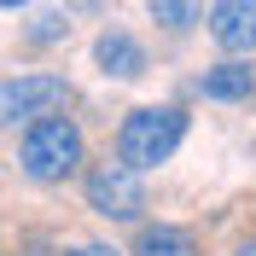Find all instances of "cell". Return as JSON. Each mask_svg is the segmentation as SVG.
I'll list each match as a JSON object with an SVG mask.
<instances>
[{
  "instance_id": "obj_1",
  "label": "cell",
  "mask_w": 256,
  "mask_h": 256,
  "mask_svg": "<svg viewBox=\"0 0 256 256\" xmlns=\"http://www.w3.org/2000/svg\"><path fill=\"white\" fill-rule=\"evenodd\" d=\"M186 140V111L180 105H140V111H128L122 128H116V163L128 169H158L169 163Z\"/></svg>"
},
{
  "instance_id": "obj_2",
  "label": "cell",
  "mask_w": 256,
  "mask_h": 256,
  "mask_svg": "<svg viewBox=\"0 0 256 256\" xmlns=\"http://www.w3.org/2000/svg\"><path fill=\"white\" fill-rule=\"evenodd\" d=\"M18 163H24V175H30L35 186H58V180H70L76 163H82V128L70 122L64 111H47V116H35V122H24Z\"/></svg>"
},
{
  "instance_id": "obj_3",
  "label": "cell",
  "mask_w": 256,
  "mask_h": 256,
  "mask_svg": "<svg viewBox=\"0 0 256 256\" xmlns=\"http://www.w3.org/2000/svg\"><path fill=\"white\" fill-rule=\"evenodd\" d=\"M47 111H70V82L64 76H12V82H0V128L35 122Z\"/></svg>"
},
{
  "instance_id": "obj_4",
  "label": "cell",
  "mask_w": 256,
  "mask_h": 256,
  "mask_svg": "<svg viewBox=\"0 0 256 256\" xmlns=\"http://www.w3.org/2000/svg\"><path fill=\"white\" fill-rule=\"evenodd\" d=\"M88 210L105 216V222H140V210H146L140 169H128V163H99L94 175H88Z\"/></svg>"
},
{
  "instance_id": "obj_5",
  "label": "cell",
  "mask_w": 256,
  "mask_h": 256,
  "mask_svg": "<svg viewBox=\"0 0 256 256\" xmlns=\"http://www.w3.org/2000/svg\"><path fill=\"white\" fill-rule=\"evenodd\" d=\"M210 41L222 52H256V0H216L210 6Z\"/></svg>"
},
{
  "instance_id": "obj_6",
  "label": "cell",
  "mask_w": 256,
  "mask_h": 256,
  "mask_svg": "<svg viewBox=\"0 0 256 256\" xmlns=\"http://www.w3.org/2000/svg\"><path fill=\"white\" fill-rule=\"evenodd\" d=\"M94 58H99V70L116 76V82L146 76V47L134 41V35H122V30H105V35H99V41H94Z\"/></svg>"
},
{
  "instance_id": "obj_7",
  "label": "cell",
  "mask_w": 256,
  "mask_h": 256,
  "mask_svg": "<svg viewBox=\"0 0 256 256\" xmlns=\"http://www.w3.org/2000/svg\"><path fill=\"white\" fill-rule=\"evenodd\" d=\"M128 256H204V250H198V239H192L186 227L158 222V227H140L134 233V250Z\"/></svg>"
},
{
  "instance_id": "obj_8",
  "label": "cell",
  "mask_w": 256,
  "mask_h": 256,
  "mask_svg": "<svg viewBox=\"0 0 256 256\" xmlns=\"http://www.w3.org/2000/svg\"><path fill=\"white\" fill-rule=\"evenodd\" d=\"M198 94L204 99H250L256 94V70L250 64H216V70H204V82H198Z\"/></svg>"
},
{
  "instance_id": "obj_9",
  "label": "cell",
  "mask_w": 256,
  "mask_h": 256,
  "mask_svg": "<svg viewBox=\"0 0 256 256\" xmlns=\"http://www.w3.org/2000/svg\"><path fill=\"white\" fill-rule=\"evenodd\" d=\"M146 6H152V18H158L163 30H186L192 18H198V12H192V0H146Z\"/></svg>"
},
{
  "instance_id": "obj_10",
  "label": "cell",
  "mask_w": 256,
  "mask_h": 256,
  "mask_svg": "<svg viewBox=\"0 0 256 256\" xmlns=\"http://www.w3.org/2000/svg\"><path fill=\"white\" fill-rule=\"evenodd\" d=\"M64 30H70V24H64L58 12H47L41 24H35V41H52V35H64Z\"/></svg>"
},
{
  "instance_id": "obj_11",
  "label": "cell",
  "mask_w": 256,
  "mask_h": 256,
  "mask_svg": "<svg viewBox=\"0 0 256 256\" xmlns=\"http://www.w3.org/2000/svg\"><path fill=\"white\" fill-rule=\"evenodd\" d=\"M35 256H47V250H35ZM70 256H122V250H111V244H76Z\"/></svg>"
},
{
  "instance_id": "obj_12",
  "label": "cell",
  "mask_w": 256,
  "mask_h": 256,
  "mask_svg": "<svg viewBox=\"0 0 256 256\" xmlns=\"http://www.w3.org/2000/svg\"><path fill=\"white\" fill-rule=\"evenodd\" d=\"M233 256H256V239H250V244H239V250H233Z\"/></svg>"
},
{
  "instance_id": "obj_13",
  "label": "cell",
  "mask_w": 256,
  "mask_h": 256,
  "mask_svg": "<svg viewBox=\"0 0 256 256\" xmlns=\"http://www.w3.org/2000/svg\"><path fill=\"white\" fill-rule=\"evenodd\" d=\"M0 6H24V0H0Z\"/></svg>"
}]
</instances>
